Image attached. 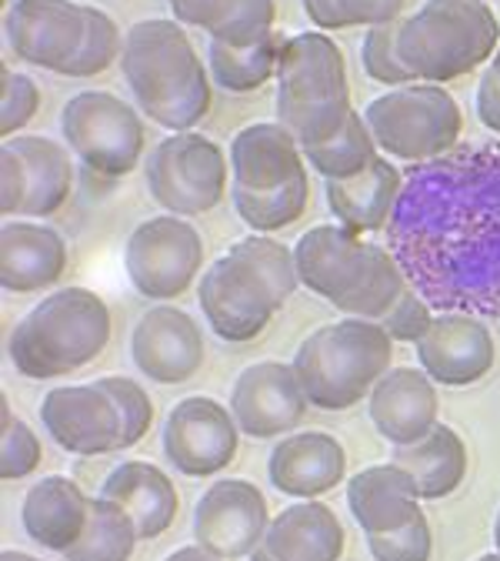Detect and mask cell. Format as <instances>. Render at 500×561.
<instances>
[{
    "label": "cell",
    "mask_w": 500,
    "mask_h": 561,
    "mask_svg": "<svg viewBox=\"0 0 500 561\" xmlns=\"http://www.w3.org/2000/svg\"><path fill=\"white\" fill-rule=\"evenodd\" d=\"M387 248L434 308L500 318V148L414 164Z\"/></svg>",
    "instance_id": "obj_1"
},
{
    "label": "cell",
    "mask_w": 500,
    "mask_h": 561,
    "mask_svg": "<svg viewBox=\"0 0 500 561\" xmlns=\"http://www.w3.org/2000/svg\"><path fill=\"white\" fill-rule=\"evenodd\" d=\"M124 81L140 114L164 130H194L213 101L210 75L181 21L148 18L124 34Z\"/></svg>",
    "instance_id": "obj_2"
},
{
    "label": "cell",
    "mask_w": 500,
    "mask_h": 561,
    "mask_svg": "<svg viewBox=\"0 0 500 561\" xmlns=\"http://www.w3.org/2000/svg\"><path fill=\"white\" fill-rule=\"evenodd\" d=\"M114 318L91 288H60L37 301L11 331V365L34 381H54L97 362L111 344Z\"/></svg>",
    "instance_id": "obj_3"
},
{
    "label": "cell",
    "mask_w": 500,
    "mask_h": 561,
    "mask_svg": "<svg viewBox=\"0 0 500 561\" xmlns=\"http://www.w3.org/2000/svg\"><path fill=\"white\" fill-rule=\"evenodd\" d=\"M277 121L298 145L317 148L344 130L353 114L347 64L327 31L283 37L277 60Z\"/></svg>",
    "instance_id": "obj_4"
},
{
    "label": "cell",
    "mask_w": 500,
    "mask_h": 561,
    "mask_svg": "<svg viewBox=\"0 0 500 561\" xmlns=\"http://www.w3.org/2000/svg\"><path fill=\"white\" fill-rule=\"evenodd\" d=\"M394 337L381 321L368 318H340L311 331L298 355L294 371L311 408L347 411L357 401L371 398L374 385L391 371Z\"/></svg>",
    "instance_id": "obj_5"
},
{
    "label": "cell",
    "mask_w": 500,
    "mask_h": 561,
    "mask_svg": "<svg viewBox=\"0 0 500 561\" xmlns=\"http://www.w3.org/2000/svg\"><path fill=\"white\" fill-rule=\"evenodd\" d=\"M497 47L500 21L487 0H423L400 18L397 50L417 81L451 84L487 64Z\"/></svg>",
    "instance_id": "obj_6"
},
{
    "label": "cell",
    "mask_w": 500,
    "mask_h": 561,
    "mask_svg": "<svg viewBox=\"0 0 500 561\" xmlns=\"http://www.w3.org/2000/svg\"><path fill=\"white\" fill-rule=\"evenodd\" d=\"M364 121L377 148L407 164L451 154L464 134L461 104L444 84L431 81H414L374 98L364 107Z\"/></svg>",
    "instance_id": "obj_7"
},
{
    "label": "cell",
    "mask_w": 500,
    "mask_h": 561,
    "mask_svg": "<svg viewBox=\"0 0 500 561\" xmlns=\"http://www.w3.org/2000/svg\"><path fill=\"white\" fill-rule=\"evenodd\" d=\"M60 137L78 161L101 178H127L144 154L140 107L111 91H81L60 111Z\"/></svg>",
    "instance_id": "obj_8"
},
{
    "label": "cell",
    "mask_w": 500,
    "mask_h": 561,
    "mask_svg": "<svg viewBox=\"0 0 500 561\" xmlns=\"http://www.w3.org/2000/svg\"><path fill=\"white\" fill-rule=\"evenodd\" d=\"M151 197L177 218H197L213 210L228 194L231 154L218 140L197 130H177L164 137L144 168Z\"/></svg>",
    "instance_id": "obj_9"
},
{
    "label": "cell",
    "mask_w": 500,
    "mask_h": 561,
    "mask_svg": "<svg viewBox=\"0 0 500 561\" xmlns=\"http://www.w3.org/2000/svg\"><path fill=\"white\" fill-rule=\"evenodd\" d=\"M200 267L204 238L190 221L177 215L140 221L124 244V271L133 291H140L148 301H174L187 295Z\"/></svg>",
    "instance_id": "obj_10"
},
{
    "label": "cell",
    "mask_w": 500,
    "mask_h": 561,
    "mask_svg": "<svg viewBox=\"0 0 500 561\" xmlns=\"http://www.w3.org/2000/svg\"><path fill=\"white\" fill-rule=\"evenodd\" d=\"M197 301L213 334L231 344L260 337L280 311V301L257 274V267L231 251L200 274Z\"/></svg>",
    "instance_id": "obj_11"
},
{
    "label": "cell",
    "mask_w": 500,
    "mask_h": 561,
    "mask_svg": "<svg viewBox=\"0 0 500 561\" xmlns=\"http://www.w3.org/2000/svg\"><path fill=\"white\" fill-rule=\"evenodd\" d=\"M241 442V425L231 408L207 394L181 398L164 421V455L187 478H213L221 474Z\"/></svg>",
    "instance_id": "obj_12"
},
{
    "label": "cell",
    "mask_w": 500,
    "mask_h": 561,
    "mask_svg": "<svg viewBox=\"0 0 500 561\" xmlns=\"http://www.w3.org/2000/svg\"><path fill=\"white\" fill-rule=\"evenodd\" d=\"M270 525L267 499L244 478L213 481L194 505V541L224 561L260 548Z\"/></svg>",
    "instance_id": "obj_13"
},
{
    "label": "cell",
    "mask_w": 500,
    "mask_h": 561,
    "mask_svg": "<svg viewBox=\"0 0 500 561\" xmlns=\"http://www.w3.org/2000/svg\"><path fill=\"white\" fill-rule=\"evenodd\" d=\"M47 435L70 455H111L124 445V421L114 398L97 385H60L40 401Z\"/></svg>",
    "instance_id": "obj_14"
},
{
    "label": "cell",
    "mask_w": 500,
    "mask_h": 561,
    "mask_svg": "<svg viewBox=\"0 0 500 561\" xmlns=\"http://www.w3.org/2000/svg\"><path fill=\"white\" fill-rule=\"evenodd\" d=\"M311 401L294 365L257 362L247 365L231 388V411L247 438L267 442L301 428Z\"/></svg>",
    "instance_id": "obj_15"
},
{
    "label": "cell",
    "mask_w": 500,
    "mask_h": 561,
    "mask_svg": "<svg viewBox=\"0 0 500 561\" xmlns=\"http://www.w3.org/2000/svg\"><path fill=\"white\" fill-rule=\"evenodd\" d=\"M88 31V4L78 0H14L4 18L8 47L34 67L60 70L78 54Z\"/></svg>",
    "instance_id": "obj_16"
},
{
    "label": "cell",
    "mask_w": 500,
    "mask_h": 561,
    "mask_svg": "<svg viewBox=\"0 0 500 561\" xmlns=\"http://www.w3.org/2000/svg\"><path fill=\"white\" fill-rule=\"evenodd\" d=\"M204 355L207 347L197 321L174 305H154L133 324L130 358L148 381L184 385L200 371Z\"/></svg>",
    "instance_id": "obj_17"
},
{
    "label": "cell",
    "mask_w": 500,
    "mask_h": 561,
    "mask_svg": "<svg viewBox=\"0 0 500 561\" xmlns=\"http://www.w3.org/2000/svg\"><path fill=\"white\" fill-rule=\"evenodd\" d=\"M417 362L438 385L467 388L490 375L497 362V344L480 314L441 311L420 341Z\"/></svg>",
    "instance_id": "obj_18"
},
{
    "label": "cell",
    "mask_w": 500,
    "mask_h": 561,
    "mask_svg": "<svg viewBox=\"0 0 500 561\" xmlns=\"http://www.w3.org/2000/svg\"><path fill=\"white\" fill-rule=\"evenodd\" d=\"M377 248L344 225H317L294 244L301 285L337 308L364 280Z\"/></svg>",
    "instance_id": "obj_19"
},
{
    "label": "cell",
    "mask_w": 500,
    "mask_h": 561,
    "mask_svg": "<svg viewBox=\"0 0 500 561\" xmlns=\"http://www.w3.org/2000/svg\"><path fill=\"white\" fill-rule=\"evenodd\" d=\"M371 421L394 448L431 435L441 421L438 381L423 368H391L371 391Z\"/></svg>",
    "instance_id": "obj_20"
},
{
    "label": "cell",
    "mask_w": 500,
    "mask_h": 561,
    "mask_svg": "<svg viewBox=\"0 0 500 561\" xmlns=\"http://www.w3.org/2000/svg\"><path fill=\"white\" fill-rule=\"evenodd\" d=\"M347 474V451L327 432H301L280 438L267 458V478L280 491L298 502L321 499L337 488Z\"/></svg>",
    "instance_id": "obj_21"
},
{
    "label": "cell",
    "mask_w": 500,
    "mask_h": 561,
    "mask_svg": "<svg viewBox=\"0 0 500 561\" xmlns=\"http://www.w3.org/2000/svg\"><path fill=\"white\" fill-rule=\"evenodd\" d=\"M231 174L244 191H277L307 174V158L280 121H257L231 140Z\"/></svg>",
    "instance_id": "obj_22"
},
{
    "label": "cell",
    "mask_w": 500,
    "mask_h": 561,
    "mask_svg": "<svg viewBox=\"0 0 500 561\" xmlns=\"http://www.w3.org/2000/svg\"><path fill=\"white\" fill-rule=\"evenodd\" d=\"M67 271V241L37 221L8 218L0 228V288L34 295L54 288Z\"/></svg>",
    "instance_id": "obj_23"
},
{
    "label": "cell",
    "mask_w": 500,
    "mask_h": 561,
    "mask_svg": "<svg viewBox=\"0 0 500 561\" xmlns=\"http://www.w3.org/2000/svg\"><path fill=\"white\" fill-rule=\"evenodd\" d=\"M420 491L407 468L397 461L371 465L347 481V508L364 535H391L420 515Z\"/></svg>",
    "instance_id": "obj_24"
},
{
    "label": "cell",
    "mask_w": 500,
    "mask_h": 561,
    "mask_svg": "<svg viewBox=\"0 0 500 561\" xmlns=\"http://www.w3.org/2000/svg\"><path fill=\"white\" fill-rule=\"evenodd\" d=\"M91 502L94 499L84 495V488L74 478L47 474L24 495V508H21L24 531L40 548L63 554L67 548H74L81 541L91 518Z\"/></svg>",
    "instance_id": "obj_25"
},
{
    "label": "cell",
    "mask_w": 500,
    "mask_h": 561,
    "mask_svg": "<svg viewBox=\"0 0 500 561\" xmlns=\"http://www.w3.org/2000/svg\"><path fill=\"white\" fill-rule=\"evenodd\" d=\"M101 495L117 502L140 531V541L161 538L181 508L174 481L151 461H120L101 484Z\"/></svg>",
    "instance_id": "obj_26"
},
{
    "label": "cell",
    "mask_w": 500,
    "mask_h": 561,
    "mask_svg": "<svg viewBox=\"0 0 500 561\" xmlns=\"http://www.w3.org/2000/svg\"><path fill=\"white\" fill-rule=\"evenodd\" d=\"M400 191H404V174L387 158H377L357 178L324 181V194H327V207L334 221L357 234L384 231L394 218Z\"/></svg>",
    "instance_id": "obj_27"
},
{
    "label": "cell",
    "mask_w": 500,
    "mask_h": 561,
    "mask_svg": "<svg viewBox=\"0 0 500 561\" xmlns=\"http://www.w3.org/2000/svg\"><path fill=\"white\" fill-rule=\"evenodd\" d=\"M260 545L277 561H340L344 525L334 508L307 499L274 515Z\"/></svg>",
    "instance_id": "obj_28"
},
{
    "label": "cell",
    "mask_w": 500,
    "mask_h": 561,
    "mask_svg": "<svg viewBox=\"0 0 500 561\" xmlns=\"http://www.w3.org/2000/svg\"><path fill=\"white\" fill-rule=\"evenodd\" d=\"M8 145L21 154L27 178L21 218H54L74 191V161H70L74 151L44 134H18L8 137Z\"/></svg>",
    "instance_id": "obj_29"
},
{
    "label": "cell",
    "mask_w": 500,
    "mask_h": 561,
    "mask_svg": "<svg viewBox=\"0 0 500 561\" xmlns=\"http://www.w3.org/2000/svg\"><path fill=\"white\" fill-rule=\"evenodd\" d=\"M391 461L407 468L423 502H441L467 478V445L451 425H438L427 438L394 448Z\"/></svg>",
    "instance_id": "obj_30"
},
{
    "label": "cell",
    "mask_w": 500,
    "mask_h": 561,
    "mask_svg": "<svg viewBox=\"0 0 500 561\" xmlns=\"http://www.w3.org/2000/svg\"><path fill=\"white\" fill-rule=\"evenodd\" d=\"M174 21L224 44H254L274 31V0H167Z\"/></svg>",
    "instance_id": "obj_31"
},
{
    "label": "cell",
    "mask_w": 500,
    "mask_h": 561,
    "mask_svg": "<svg viewBox=\"0 0 500 561\" xmlns=\"http://www.w3.org/2000/svg\"><path fill=\"white\" fill-rule=\"evenodd\" d=\"M280 47H283V37L277 31H270L267 37H260L254 44L210 41V47H207L210 78L228 94H251V91L264 88L270 78H277Z\"/></svg>",
    "instance_id": "obj_32"
},
{
    "label": "cell",
    "mask_w": 500,
    "mask_h": 561,
    "mask_svg": "<svg viewBox=\"0 0 500 561\" xmlns=\"http://www.w3.org/2000/svg\"><path fill=\"white\" fill-rule=\"evenodd\" d=\"M137 541V522L117 502L97 495L91 502V518L81 541L63 551V561H130Z\"/></svg>",
    "instance_id": "obj_33"
},
{
    "label": "cell",
    "mask_w": 500,
    "mask_h": 561,
    "mask_svg": "<svg viewBox=\"0 0 500 561\" xmlns=\"http://www.w3.org/2000/svg\"><path fill=\"white\" fill-rule=\"evenodd\" d=\"M304 158L324 181H347V178L364 174L381 158V148H377L364 114L353 111L337 137H330L327 145L307 148Z\"/></svg>",
    "instance_id": "obj_34"
},
{
    "label": "cell",
    "mask_w": 500,
    "mask_h": 561,
    "mask_svg": "<svg viewBox=\"0 0 500 561\" xmlns=\"http://www.w3.org/2000/svg\"><path fill=\"white\" fill-rule=\"evenodd\" d=\"M234 207L241 221L257 231V234H274L280 228H288L304 218V210L311 204V181L301 174L298 181L283 184L277 191H244L234 184Z\"/></svg>",
    "instance_id": "obj_35"
},
{
    "label": "cell",
    "mask_w": 500,
    "mask_h": 561,
    "mask_svg": "<svg viewBox=\"0 0 500 561\" xmlns=\"http://www.w3.org/2000/svg\"><path fill=\"white\" fill-rule=\"evenodd\" d=\"M407 274L400 267V261L391 254V248H377V257L371 264V271L364 274V280L357 285L340 305L337 311L347 318H368V321H381L394 301L407 291Z\"/></svg>",
    "instance_id": "obj_36"
},
{
    "label": "cell",
    "mask_w": 500,
    "mask_h": 561,
    "mask_svg": "<svg viewBox=\"0 0 500 561\" xmlns=\"http://www.w3.org/2000/svg\"><path fill=\"white\" fill-rule=\"evenodd\" d=\"M231 254L244 257L251 267H257V274L270 285L274 298L280 301V308L291 301V295L301 288V274H298V254L294 248H288L283 241H274L270 234H251L244 241L231 244Z\"/></svg>",
    "instance_id": "obj_37"
},
{
    "label": "cell",
    "mask_w": 500,
    "mask_h": 561,
    "mask_svg": "<svg viewBox=\"0 0 500 561\" xmlns=\"http://www.w3.org/2000/svg\"><path fill=\"white\" fill-rule=\"evenodd\" d=\"M301 4L317 31H347L400 21L407 0H301Z\"/></svg>",
    "instance_id": "obj_38"
},
{
    "label": "cell",
    "mask_w": 500,
    "mask_h": 561,
    "mask_svg": "<svg viewBox=\"0 0 500 561\" xmlns=\"http://www.w3.org/2000/svg\"><path fill=\"white\" fill-rule=\"evenodd\" d=\"M124 54V34L114 24L111 14H104L101 8L88 4V31L84 41L78 47V54L70 57V64L60 70V78H97L104 70L120 60Z\"/></svg>",
    "instance_id": "obj_39"
},
{
    "label": "cell",
    "mask_w": 500,
    "mask_h": 561,
    "mask_svg": "<svg viewBox=\"0 0 500 561\" xmlns=\"http://www.w3.org/2000/svg\"><path fill=\"white\" fill-rule=\"evenodd\" d=\"M397 34H400V21L381 24V27H368L364 44H361V64L368 70V78L384 84V88H404V84L417 81L414 70L400 60Z\"/></svg>",
    "instance_id": "obj_40"
},
{
    "label": "cell",
    "mask_w": 500,
    "mask_h": 561,
    "mask_svg": "<svg viewBox=\"0 0 500 561\" xmlns=\"http://www.w3.org/2000/svg\"><path fill=\"white\" fill-rule=\"evenodd\" d=\"M44 448L40 438L31 432L27 421H21L8 398H4V428H0V478L4 481H21L40 468Z\"/></svg>",
    "instance_id": "obj_41"
},
{
    "label": "cell",
    "mask_w": 500,
    "mask_h": 561,
    "mask_svg": "<svg viewBox=\"0 0 500 561\" xmlns=\"http://www.w3.org/2000/svg\"><path fill=\"white\" fill-rule=\"evenodd\" d=\"M97 385L114 398V404L120 411V421H124V445H120V451L133 448L154 425V401H151V394L140 388V381L124 378V375L97 378Z\"/></svg>",
    "instance_id": "obj_42"
},
{
    "label": "cell",
    "mask_w": 500,
    "mask_h": 561,
    "mask_svg": "<svg viewBox=\"0 0 500 561\" xmlns=\"http://www.w3.org/2000/svg\"><path fill=\"white\" fill-rule=\"evenodd\" d=\"M40 111V88L21 70H0V137H18Z\"/></svg>",
    "instance_id": "obj_43"
},
{
    "label": "cell",
    "mask_w": 500,
    "mask_h": 561,
    "mask_svg": "<svg viewBox=\"0 0 500 561\" xmlns=\"http://www.w3.org/2000/svg\"><path fill=\"white\" fill-rule=\"evenodd\" d=\"M368 548L374 561H431L434 554V531L431 522L420 512L407 528L391 535H368Z\"/></svg>",
    "instance_id": "obj_44"
},
{
    "label": "cell",
    "mask_w": 500,
    "mask_h": 561,
    "mask_svg": "<svg viewBox=\"0 0 500 561\" xmlns=\"http://www.w3.org/2000/svg\"><path fill=\"white\" fill-rule=\"evenodd\" d=\"M434 318L438 314L431 311V301H427L414 285H407V291L394 301V308L381 318V324L394 341L417 344L427 331H431Z\"/></svg>",
    "instance_id": "obj_45"
},
{
    "label": "cell",
    "mask_w": 500,
    "mask_h": 561,
    "mask_svg": "<svg viewBox=\"0 0 500 561\" xmlns=\"http://www.w3.org/2000/svg\"><path fill=\"white\" fill-rule=\"evenodd\" d=\"M24 191H27V178H24L21 154L4 140L0 145V215H4V221L21 218Z\"/></svg>",
    "instance_id": "obj_46"
},
{
    "label": "cell",
    "mask_w": 500,
    "mask_h": 561,
    "mask_svg": "<svg viewBox=\"0 0 500 561\" xmlns=\"http://www.w3.org/2000/svg\"><path fill=\"white\" fill-rule=\"evenodd\" d=\"M477 117L490 134L500 137V75L493 67H487L477 81Z\"/></svg>",
    "instance_id": "obj_47"
},
{
    "label": "cell",
    "mask_w": 500,
    "mask_h": 561,
    "mask_svg": "<svg viewBox=\"0 0 500 561\" xmlns=\"http://www.w3.org/2000/svg\"><path fill=\"white\" fill-rule=\"evenodd\" d=\"M164 561H224V558H218L213 551H207V548H200V545L194 541V545H184V548L171 551Z\"/></svg>",
    "instance_id": "obj_48"
},
{
    "label": "cell",
    "mask_w": 500,
    "mask_h": 561,
    "mask_svg": "<svg viewBox=\"0 0 500 561\" xmlns=\"http://www.w3.org/2000/svg\"><path fill=\"white\" fill-rule=\"evenodd\" d=\"M0 561H44V558H34V554L18 551V548H4V554H0Z\"/></svg>",
    "instance_id": "obj_49"
},
{
    "label": "cell",
    "mask_w": 500,
    "mask_h": 561,
    "mask_svg": "<svg viewBox=\"0 0 500 561\" xmlns=\"http://www.w3.org/2000/svg\"><path fill=\"white\" fill-rule=\"evenodd\" d=\"M247 561H277V558H274V554H270V551L260 545V548H254V551L247 554Z\"/></svg>",
    "instance_id": "obj_50"
},
{
    "label": "cell",
    "mask_w": 500,
    "mask_h": 561,
    "mask_svg": "<svg viewBox=\"0 0 500 561\" xmlns=\"http://www.w3.org/2000/svg\"><path fill=\"white\" fill-rule=\"evenodd\" d=\"M493 545H497V551H500V512H497V522H493Z\"/></svg>",
    "instance_id": "obj_51"
},
{
    "label": "cell",
    "mask_w": 500,
    "mask_h": 561,
    "mask_svg": "<svg viewBox=\"0 0 500 561\" xmlns=\"http://www.w3.org/2000/svg\"><path fill=\"white\" fill-rule=\"evenodd\" d=\"M474 561H500V551H493V554H480V558H474Z\"/></svg>",
    "instance_id": "obj_52"
},
{
    "label": "cell",
    "mask_w": 500,
    "mask_h": 561,
    "mask_svg": "<svg viewBox=\"0 0 500 561\" xmlns=\"http://www.w3.org/2000/svg\"><path fill=\"white\" fill-rule=\"evenodd\" d=\"M490 67L497 70V75H500V47H497V54H493V60H490Z\"/></svg>",
    "instance_id": "obj_53"
}]
</instances>
